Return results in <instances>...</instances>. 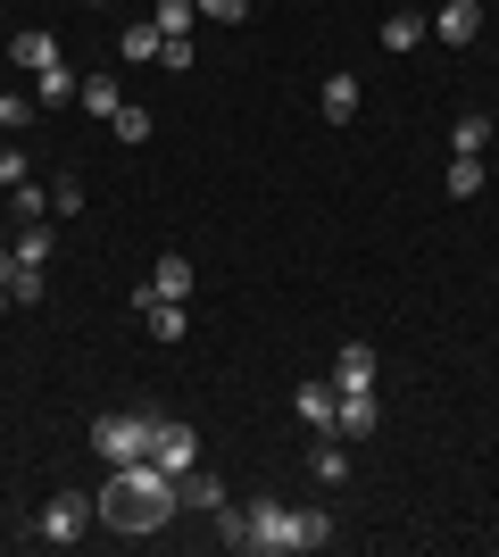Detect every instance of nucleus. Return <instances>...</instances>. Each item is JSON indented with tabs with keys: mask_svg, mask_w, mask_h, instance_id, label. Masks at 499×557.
<instances>
[{
	"mask_svg": "<svg viewBox=\"0 0 499 557\" xmlns=\"http://www.w3.org/2000/svg\"><path fill=\"white\" fill-rule=\"evenodd\" d=\"M175 508H184V491H175V474H166V466H150V458L109 466V483L92 491V516L109 524V533H125V541L166 533V524H175Z\"/></svg>",
	"mask_w": 499,
	"mask_h": 557,
	"instance_id": "1",
	"label": "nucleus"
},
{
	"mask_svg": "<svg viewBox=\"0 0 499 557\" xmlns=\"http://www.w3.org/2000/svg\"><path fill=\"white\" fill-rule=\"evenodd\" d=\"M216 541L225 549H250V557H300V549H325L333 541V516L325 508H284V499H250V508H216Z\"/></svg>",
	"mask_w": 499,
	"mask_h": 557,
	"instance_id": "2",
	"label": "nucleus"
},
{
	"mask_svg": "<svg viewBox=\"0 0 499 557\" xmlns=\"http://www.w3.org/2000/svg\"><path fill=\"white\" fill-rule=\"evenodd\" d=\"M150 433H159V408H109L92 424V449L109 466H125V458H150Z\"/></svg>",
	"mask_w": 499,
	"mask_h": 557,
	"instance_id": "3",
	"label": "nucleus"
},
{
	"mask_svg": "<svg viewBox=\"0 0 499 557\" xmlns=\"http://www.w3.org/2000/svg\"><path fill=\"white\" fill-rule=\"evenodd\" d=\"M84 524H92V499H84V491H50V508L34 516V541L67 549V541H84Z\"/></svg>",
	"mask_w": 499,
	"mask_h": 557,
	"instance_id": "4",
	"label": "nucleus"
},
{
	"mask_svg": "<svg viewBox=\"0 0 499 557\" xmlns=\"http://www.w3.org/2000/svg\"><path fill=\"white\" fill-rule=\"evenodd\" d=\"M150 466H166V474H191V466H200V433H191L184 417H159V433H150Z\"/></svg>",
	"mask_w": 499,
	"mask_h": 557,
	"instance_id": "5",
	"label": "nucleus"
},
{
	"mask_svg": "<svg viewBox=\"0 0 499 557\" xmlns=\"http://www.w3.org/2000/svg\"><path fill=\"white\" fill-rule=\"evenodd\" d=\"M291 417L309 424V433H333V424H341V392H333V374H309V383L291 392Z\"/></svg>",
	"mask_w": 499,
	"mask_h": 557,
	"instance_id": "6",
	"label": "nucleus"
},
{
	"mask_svg": "<svg viewBox=\"0 0 499 557\" xmlns=\"http://www.w3.org/2000/svg\"><path fill=\"white\" fill-rule=\"evenodd\" d=\"M375 383H383V358L366 342H341V349H333V392H375Z\"/></svg>",
	"mask_w": 499,
	"mask_h": 557,
	"instance_id": "7",
	"label": "nucleus"
},
{
	"mask_svg": "<svg viewBox=\"0 0 499 557\" xmlns=\"http://www.w3.org/2000/svg\"><path fill=\"white\" fill-rule=\"evenodd\" d=\"M433 34H441L450 50H466L483 34V0H441V9H433Z\"/></svg>",
	"mask_w": 499,
	"mask_h": 557,
	"instance_id": "8",
	"label": "nucleus"
},
{
	"mask_svg": "<svg viewBox=\"0 0 499 557\" xmlns=\"http://www.w3.org/2000/svg\"><path fill=\"white\" fill-rule=\"evenodd\" d=\"M341 442H375L383 433V399L375 392H341V424H333Z\"/></svg>",
	"mask_w": 499,
	"mask_h": 557,
	"instance_id": "9",
	"label": "nucleus"
},
{
	"mask_svg": "<svg viewBox=\"0 0 499 557\" xmlns=\"http://www.w3.org/2000/svg\"><path fill=\"white\" fill-rule=\"evenodd\" d=\"M191 283H200V267H191L184 250H166L159 267H150V283H142V292H150V300H191Z\"/></svg>",
	"mask_w": 499,
	"mask_h": 557,
	"instance_id": "10",
	"label": "nucleus"
},
{
	"mask_svg": "<svg viewBox=\"0 0 499 557\" xmlns=\"http://www.w3.org/2000/svg\"><path fill=\"white\" fill-rule=\"evenodd\" d=\"M309 474H316V483H350V474H358V458H350V442H341V433H316V449H309Z\"/></svg>",
	"mask_w": 499,
	"mask_h": 557,
	"instance_id": "11",
	"label": "nucleus"
},
{
	"mask_svg": "<svg viewBox=\"0 0 499 557\" xmlns=\"http://www.w3.org/2000/svg\"><path fill=\"white\" fill-rule=\"evenodd\" d=\"M9 59H17L25 75H42V67H59L67 50H59V34H42V25H25V34H9Z\"/></svg>",
	"mask_w": 499,
	"mask_h": 557,
	"instance_id": "12",
	"label": "nucleus"
},
{
	"mask_svg": "<svg viewBox=\"0 0 499 557\" xmlns=\"http://www.w3.org/2000/svg\"><path fill=\"white\" fill-rule=\"evenodd\" d=\"M316 109H325V125H358V109H366V92H358V75H325V92H316Z\"/></svg>",
	"mask_w": 499,
	"mask_h": 557,
	"instance_id": "13",
	"label": "nucleus"
},
{
	"mask_svg": "<svg viewBox=\"0 0 499 557\" xmlns=\"http://www.w3.org/2000/svg\"><path fill=\"white\" fill-rule=\"evenodd\" d=\"M175 491H184V508H200V516H216L234 491H225V474H209V466H191V474H175Z\"/></svg>",
	"mask_w": 499,
	"mask_h": 557,
	"instance_id": "14",
	"label": "nucleus"
},
{
	"mask_svg": "<svg viewBox=\"0 0 499 557\" xmlns=\"http://www.w3.org/2000/svg\"><path fill=\"white\" fill-rule=\"evenodd\" d=\"M134 308H142V325H150V342H184V300H150V292H134Z\"/></svg>",
	"mask_w": 499,
	"mask_h": 557,
	"instance_id": "15",
	"label": "nucleus"
},
{
	"mask_svg": "<svg viewBox=\"0 0 499 557\" xmlns=\"http://www.w3.org/2000/svg\"><path fill=\"white\" fill-rule=\"evenodd\" d=\"M75 100H84V116H100V125H109V116L125 109V92H117V75L100 67V75H84V84H75Z\"/></svg>",
	"mask_w": 499,
	"mask_h": 557,
	"instance_id": "16",
	"label": "nucleus"
},
{
	"mask_svg": "<svg viewBox=\"0 0 499 557\" xmlns=\"http://www.w3.org/2000/svg\"><path fill=\"white\" fill-rule=\"evenodd\" d=\"M491 134H499L491 116H483V109H466V116L450 125V159H483V150H491Z\"/></svg>",
	"mask_w": 499,
	"mask_h": 557,
	"instance_id": "17",
	"label": "nucleus"
},
{
	"mask_svg": "<svg viewBox=\"0 0 499 557\" xmlns=\"http://www.w3.org/2000/svg\"><path fill=\"white\" fill-rule=\"evenodd\" d=\"M191 17H200L191 0H150V25H159L166 42H191Z\"/></svg>",
	"mask_w": 499,
	"mask_h": 557,
	"instance_id": "18",
	"label": "nucleus"
},
{
	"mask_svg": "<svg viewBox=\"0 0 499 557\" xmlns=\"http://www.w3.org/2000/svg\"><path fill=\"white\" fill-rule=\"evenodd\" d=\"M425 34H433V25L416 17V9H391V17H383V50H416Z\"/></svg>",
	"mask_w": 499,
	"mask_h": 557,
	"instance_id": "19",
	"label": "nucleus"
},
{
	"mask_svg": "<svg viewBox=\"0 0 499 557\" xmlns=\"http://www.w3.org/2000/svg\"><path fill=\"white\" fill-rule=\"evenodd\" d=\"M109 134H117V141H125V150H142V141H150V134H159V125H150V109H142V100H125V109H117V116H109Z\"/></svg>",
	"mask_w": 499,
	"mask_h": 557,
	"instance_id": "20",
	"label": "nucleus"
},
{
	"mask_svg": "<svg viewBox=\"0 0 499 557\" xmlns=\"http://www.w3.org/2000/svg\"><path fill=\"white\" fill-rule=\"evenodd\" d=\"M75 84H84V75H75L67 59H59V67H42V75H34V100H42V109H59V100H75Z\"/></svg>",
	"mask_w": 499,
	"mask_h": 557,
	"instance_id": "21",
	"label": "nucleus"
},
{
	"mask_svg": "<svg viewBox=\"0 0 499 557\" xmlns=\"http://www.w3.org/2000/svg\"><path fill=\"white\" fill-rule=\"evenodd\" d=\"M17 267H50V216H34V225H17Z\"/></svg>",
	"mask_w": 499,
	"mask_h": 557,
	"instance_id": "22",
	"label": "nucleus"
},
{
	"mask_svg": "<svg viewBox=\"0 0 499 557\" xmlns=\"http://www.w3.org/2000/svg\"><path fill=\"white\" fill-rule=\"evenodd\" d=\"M125 59H134V67H150V59H159V50H166V34H159V25H125Z\"/></svg>",
	"mask_w": 499,
	"mask_h": 557,
	"instance_id": "23",
	"label": "nucleus"
},
{
	"mask_svg": "<svg viewBox=\"0 0 499 557\" xmlns=\"http://www.w3.org/2000/svg\"><path fill=\"white\" fill-rule=\"evenodd\" d=\"M483 184H491L483 159H450V200H483Z\"/></svg>",
	"mask_w": 499,
	"mask_h": 557,
	"instance_id": "24",
	"label": "nucleus"
},
{
	"mask_svg": "<svg viewBox=\"0 0 499 557\" xmlns=\"http://www.w3.org/2000/svg\"><path fill=\"white\" fill-rule=\"evenodd\" d=\"M42 116V100H25V92H0V134H25Z\"/></svg>",
	"mask_w": 499,
	"mask_h": 557,
	"instance_id": "25",
	"label": "nucleus"
},
{
	"mask_svg": "<svg viewBox=\"0 0 499 557\" xmlns=\"http://www.w3.org/2000/svg\"><path fill=\"white\" fill-rule=\"evenodd\" d=\"M9 216H17V225H34V216H50V191H42V184H17V191H9Z\"/></svg>",
	"mask_w": 499,
	"mask_h": 557,
	"instance_id": "26",
	"label": "nucleus"
},
{
	"mask_svg": "<svg viewBox=\"0 0 499 557\" xmlns=\"http://www.w3.org/2000/svg\"><path fill=\"white\" fill-rule=\"evenodd\" d=\"M17 184H34V159H25L17 141H0V191H17Z\"/></svg>",
	"mask_w": 499,
	"mask_h": 557,
	"instance_id": "27",
	"label": "nucleus"
},
{
	"mask_svg": "<svg viewBox=\"0 0 499 557\" xmlns=\"http://www.w3.org/2000/svg\"><path fill=\"white\" fill-rule=\"evenodd\" d=\"M42 292H50L42 267H17V275H9V300H17V308H42Z\"/></svg>",
	"mask_w": 499,
	"mask_h": 557,
	"instance_id": "28",
	"label": "nucleus"
},
{
	"mask_svg": "<svg viewBox=\"0 0 499 557\" xmlns=\"http://www.w3.org/2000/svg\"><path fill=\"white\" fill-rule=\"evenodd\" d=\"M84 209V184H75V175H59V184H50V216H75Z\"/></svg>",
	"mask_w": 499,
	"mask_h": 557,
	"instance_id": "29",
	"label": "nucleus"
},
{
	"mask_svg": "<svg viewBox=\"0 0 499 557\" xmlns=\"http://www.w3.org/2000/svg\"><path fill=\"white\" fill-rule=\"evenodd\" d=\"M191 9H200V17H216V25H241V17H250V0H191Z\"/></svg>",
	"mask_w": 499,
	"mask_h": 557,
	"instance_id": "30",
	"label": "nucleus"
},
{
	"mask_svg": "<svg viewBox=\"0 0 499 557\" xmlns=\"http://www.w3.org/2000/svg\"><path fill=\"white\" fill-rule=\"evenodd\" d=\"M9 308H17V300H9V283H0V317H9Z\"/></svg>",
	"mask_w": 499,
	"mask_h": 557,
	"instance_id": "31",
	"label": "nucleus"
},
{
	"mask_svg": "<svg viewBox=\"0 0 499 557\" xmlns=\"http://www.w3.org/2000/svg\"><path fill=\"white\" fill-rule=\"evenodd\" d=\"M84 9H109V0H84Z\"/></svg>",
	"mask_w": 499,
	"mask_h": 557,
	"instance_id": "32",
	"label": "nucleus"
}]
</instances>
